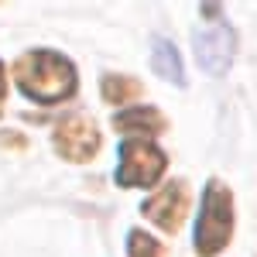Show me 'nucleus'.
<instances>
[{
  "instance_id": "nucleus-1",
  "label": "nucleus",
  "mask_w": 257,
  "mask_h": 257,
  "mask_svg": "<svg viewBox=\"0 0 257 257\" xmlns=\"http://www.w3.org/2000/svg\"><path fill=\"white\" fill-rule=\"evenodd\" d=\"M14 82H18L21 96H28L31 103H41V106L65 103L79 86L76 82V65L62 52H48V48L24 52L14 62Z\"/></svg>"
},
{
  "instance_id": "nucleus-7",
  "label": "nucleus",
  "mask_w": 257,
  "mask_h": 257,
  "mask_svg": "<svg viewBox=\"0 0 257 257\" xmlns=\"http://www.w3.org/2000/svg\"><path fill=\"white\" fill-rule=\"evenodd\" d=\"M113 127L123 131V134H131V138L151 141V134H161L168 127V120L161 117L155 106H127V110H120L117 117H113Z\"/></svg>"
},
{
  "instance_id": "nucleus-3",
  "label": "nucleus",
  "mask_w": 257,
  "mask_h": 257,
  "mask_svg": "<svg viewBox=\"0 0 257 257\" xmlns=\"http://www.w3.org/2000/svg\"><path fill=\"white\" fill-rule=\"evenodd\" d=\"M168 168V158L155 141L148 138H127L120 144V161H117V185L123 189H151Z\"/></svg>"
},
{
  "instance_id": "nucleus-2",
  "label": "nucleus",
  "mask_w": 257,
  "mask_h": 257,
  "mask_svg": "<svg viewBox=\"0 0 257 257\" xmlns=\"http://www.w3.org/2000/svg\"><path fill=\"white\" fill-rule=\"evenodd\" d=\"M233 237V196L223 182H209L202 189V202H199L196 230H192V243H196L199 257H216L226 250V243Z\"/></svg>"
},
{
  "instance_id": "nucleus-5",
  "label": "nucleus",
  "mask_w": 257,
  "mask_h": 257,
  "mask_svg": "<svg viewBox=\"0 0 257 257\" xmlns=\"http://www.w3.org/2000/svg\"><path fill=\"white\" fill-rule=\"evenodd\" d=\"M52 144L65 161H93L103 138H99V127L89 113H72V117L55 123Z\"/></svg>"
},
{
  "instance_id": "nucleus-6",
  "label": "nucleus",
  "mask_w": 257,
  "mask_h": 257,
  "mask_svg": "<svg viewBox=\"0 0 257 257\" xmlns=\"http://www.w3.org/2000/svg\"><path fill=\"white\" fill-rule=\"evenodd\" d=\"M141 213L155 226H161L165 233H175L182 226V219H185V213H189V185L185 182H168V185L155 189V196H148L141 202Z\"/></svg>"
},
{
  "instance_id": "nucleus-9",
  "label": "nucleus",
  "mask_w": 257,
  "mask_h": 257,
  "mask_svg": "<svg viewBox=\"0 0 257 257\" xmlns=\"http://www.w3.org/2000/svg\"><path fill=\"white\" fill-rule=\"evenodd\" d=\"M99 96L106 99L110 106H123L127 99L141 96V82L131 76H103L99 79Z\"/></svg>"
},
{
  "instance_id": "nucleus-4",
  "label": "nucleus",
  "mask_w": 257,
  "mask_h": 257,
  "mask_svg": "<svg viewBox=\"0 0 257 257\" xmlns=\"http://www.w3.org/2000/svg\"><path fill=\"white\" fill-rule=\"evenodd\" d=\"M192 52H196V62L202 72L223 76L230 69L233 55H237V31L226 21L199 24L196 31H192Z\"/></svg>"
},
{
  "instance_id": "nucleus-10",
  "label": "nucleus",
  "mask_w": 257,
  "mask_h": 257,
  "mask_svg": "<svg viewBox=\"0 0 257 257\" xmlns=\"http://www.w3.org/2000/svg\"><path fill=\"white\" fill-rule=\"evenodd\" d=\"M127 257H165L161 243L144 230H131L127 233Z\"/></svg>"
},
{
  "instance_id": "nucleus-11",
  "label": "nucleus",
  "mask_w": 257,
  "mask_h": 257,
  "mask_svg": "<svg viewBox=\"0 0 257 257\" xmlns=\"http://www.w3.org/2000/svg\"><path fill=\"white\" fill-rule=\"evenodd\" d=\"M4 89H7V82H4V65H0V99H4Z\"/></svg>"
},
{
  "instance_id": "nucleus-8",
  "label": "nucleus",
  "mask_w": 257,
  "mask_h": 257,
  "mask_svg": "<svg viewBox=\"0 0 257 257\" xmlns=\"http://www.w3.org/2000/svg\"><path fill=\"white\" fill-rule=\"evenodd\" d=\"M151 69H155L165 82H172V86H182V82H185L182 55H178V48L168 38H155V48H151Z\"/></svg>"
}]
</instances>
